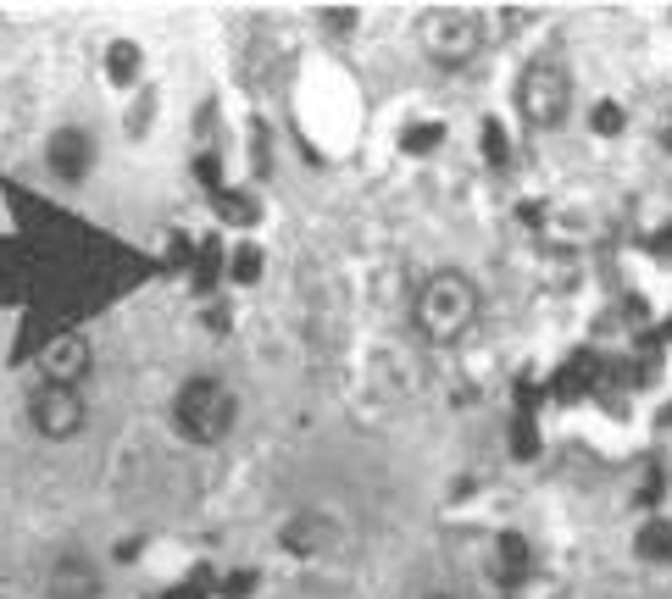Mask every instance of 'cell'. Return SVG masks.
<instances>
[{
    "instance_id": "1",
    "label": "cell",
    "mask_w": 672,
    "mask_h": 599,
    "mask_svg": "<svg viewBox=\"0 0 672 599\" xmlns=\"http://www.w3.org/2000/svg\"><path fill=\"white\" fill-rule=\"evenodd\" d=\"M478 311H484V295H478L473 272H462V267H440L434 278H423L417 306H412L417 333L428 344H462L478 328Z\"/></svg>"
},
{
    "instance_id": "2",
    "label": "cell",
    "mask_w": 672,
    "mask_h": 599,
    "mask_svg": "<svg viewBox=\"0 0 672 599\" xmlns=\"http://www.w3.org/2000/svg\"><path fill=\"white\" fill-rule=\"evenodd\" d=\"M489 18L478 7H434L417 18V51L428 56V68L440 73H462L489 51Z\"/></svg>"
},
{
    "instance_id": "3",
    "label": "cell",
    "mask_w": 672,
    "mask_h": 599,
    "mask_svg": "<svg viewBox=\"0 0 672 599\" xmlns=\"http://www.w3.org/2000/svg\"><path fill=\"white\" fill-rule=\"evenodd\" d=\"M173 427H178L189 444H200V450L223 444V438L239 427V394H234V383L217 378V372L184 378L178 394H173Z\"/></svg>"
},
{
    "instance_id": "4",
    "label": "cell",
    "mask_w": 672,
    "mask_h": 599,
    "mask_svg": "<svg viewBox=\"0 0 672 599\" xmlns=\"http://www.w3.org/2000/svg\"><path fill=\"white\" fill-rule=\"evenodd\" d=\"M511 106H517V117L528 123V128H561L567 123V112H572V73H567V62H556V56H534L523 73H517V84H511Z\"/></svg>"
},
{
    "instance_id": "5",
    "label": "cell",
    "mask_w": 672,
    "mask_h": 599,
    "mask_svg": "<svg viewBox=\"0 0 672 599\" xmlns=\"http://www.w3.org/2000/svg\"><path fill=\"white\" fill-rule=\"evenodd\" d=\"M29 427H34L45 444H73V438L90 427V405H84V389L34 383V394H29Z\"/></svg>"
},
{
    "instance_id": "6",
    "label": "cell",
    "mask_w": 672,
    "mask_h": 599,
    "mask_svg": "<svg viewBox=\"0 0 672 599\" xmlns=\"http://www.w3.org/2000/svg\"><path fill=\"white\" fill-rule=\"evenodd\" d=\"M95 162H101V151H95V134L90 128H56L51 140H45V167H51V178H62V184H84L90 173H95Z\"/></svg>"
},
{
    "instance_id": "7",
    "label": "cell",
    "mask_w": 672,
    "mask_h": 599,
    "mask_svg": "<svg viewBox=\"0 0 672 599\" xmlns=\"http://www.w3.org/2000/svg\"><path fill=\"white\" fill-rule=\"evenodd\" d=\"M95 372V344L84 333H62L40 350V383H62V389H84V378Z\"/></svg>"
},
{
    "instance_id": "8",
    "label": "cell",
    "mask_w": 672,
    "mask_h": 599,
    "mask_svg": "<svg viewBox=\"0 0 672 599\" xmlns=\"http://www.w3.org/2000/svg\"><path fill=\"white\" fill-rule=\"evenodd\" d=\"M45 593L51 599H101L106 593V577H101V566L84 549H62L45 566Z\"/></svg>"
},
{
    "instance_id": "9",
    "label": "cell",
    "mask_w": 672,
    "mask_h": 599,
    "mask_svg": "<svg viewBox=\"0 0 672 599\" xmlns=\"http://www.w3.org/2000/svg\"><path fill=\"white\" fill-rule=\"evenodd\" d=\"M278 544L294 560H317V555H328L333 544H340V527H333V516H322V510H300L278 527Z\"/></svg>"
},
{
    "instance_id": "10",
    "label": "cell",
    "mask_w": 672,
    "mask_h": 599,
    "mask_svg": "<svg viewBox=\"0 0 672 599\" xmlns=\"http://www.w3.org/2000/svg\"><path fill=\"white\" fill-rule=\"evenodd\" d=\"M489 571H495L500 593H517V588L534 577V549H528V538L500 533V538H495V549H489Z\"/></svg>"
},
{
    "instance_id": "11",
    "label": "cell",
    "mask_w": 672,
    "mask_h": 599,
    "mask_svg": "<svg viewBox=\"0 0 672 599\" xmlns=\"http://www.w3.org/2000/svg\"><path fill=\"white\" fill-rule=\"evenodd\" d=\"M106 84L123 90V95L145 90V45L139 40H112L106 45Z\"/></svg>"
},
{
    "instance_id": "12",
    "label": "cell",
    "mask_w": 672,
    "mask_h": 599,
    "mask_svg": "<svg viewBox=\"0 0 672 599\" xmlns=\"http://www.w3.org/2000/svg\"><path fill=\"white\" fill-rule=\"evenodd\" d=\"M211 211L223 217V228H256V217H261V206L250 195L223 189V184H211Z\"/></svg>"
},
{
    "instance_id": "13",
    "label": "cell",
    "mask_w": 672,
    "mask_h": 599,
    "mask_svg": "<svg viewBox=\"0 0 672 599\" xmlns=\"http://www.w3.org/2000/svg\"><path fill=\"white\" fill-rule=\"evenodd\" d=\"M633 549H639V560H650V566H672V521H666V516H650V521L633 533Z\"/></svg>"
},
{
    "instance_id": "14",
    "label": "cell",
    "mask_w": 672,
    "mask_h": 599,
    "mask_svg": "<svg viewBox=\"0 0 672 599\" xmlns=\"http://www.w3.org/2000/svg\"><path fill=\"white\" fill-rule=\"evenodd\" d=\"M261 261H267V256H261V245H250V239H245V245H234V250H228V278H234V283H256V278H261Z\"/></svg>"
},
{
    "instance_id": "15",
    "label": "cell",
    "mask_w": 672,
    "mask_h": 599,
    "mask_svg": "<svg viewBox=\"0 0 672 599\" xmlns=\"http://www.w3.org/2000/svg\"><path fill=\"white\" fill-rule=\"evenodd\" d=\"M589 128H595L600 140H617V134L628 128V112H622L617 101H595V112H589Z\"/></svg>"
},
{
    "instance_id": "16",
    "label": "cell",
    "mask_w": 672,
    "mask_h": 599,
    "mask_svg": "<svg viewBox=\"0 0 672 599\" xmlns=\"http://www.w3.org/2000/svg\"><path fill=\"white\" fill-rule=\"evenodd\" d=\"M478 151H484V162L489 167H506V156H511V145H506V128L489 117L484 128H478Z\"/></svg>"
},
{
    "instance_id": "17",
    "label": "cell",
    "mask_w": 672,
    "mask_h": 599,
    "mask_svg": "<svg viewBox=\"0 0 672 599\" xmlns=\"http://www.w3.org/2000/svg\"><path fill=\"white\" fill-rule=\"evenodd\" d=\"M151 117H156V90H139V95H134V106L123 112V128L139 140V134L151 128Z\"/></svg>"
},
{
    "instance_id": "18",
    "label": "cell",
    "mask_w": 672,
    "mask_h": 599,
    "mask_svg": "<svg viewBox=\"0 0 672 599\" xmlns=\"http://www.w3.org/2000/svg\"><path fill=\"white\" fill-rule=\"evenodd\" d=\"M317 23H322L328 34H356V29H362V12H356V7H322Z\"/></svg>"
},
{
    "instance_id": "19",
    "label": "cell",
    "mask_w": 672,
    "mask_h": 599,
    "mask_svg": "<svg viewBox=\"0 0 672 599\" xmlns=\"http://www.w3.org/2000/svg\"><path fill=\"white\" fill-rule=\"evenodd\" d=\"M440 140H445V123H428V128H406V134H401V145H406L412 156H428Z\"/></svg>"
},
{
    "instance_id": "20",
    "label": "cell",
    "mask_w": 672,
    "mask_h": 599,
    "mask_svg": "<svg viewBox=\"0 0 672 599\" xmlns=\"http://www.w3.org/2000/svg\"><path fill=\"white\" fill-rule=\"evenodd\" d=\"M428 599H456V593H428Z\"/></svg>"
},
{
    "instance_id": "21",
    "label": "cell",
    "mask_w": 672,
    "mask_h": 599,
    "mask_svg": "<svg viewBox=\"0 0 672 599\" xmlns=\"http://www.w3.org/2000/svg\"><path fill=\"white\" fill-rule=\"evenodd\" d=\"M506 599H517V593H506Z\"/></svg>"
}]
</instances>
